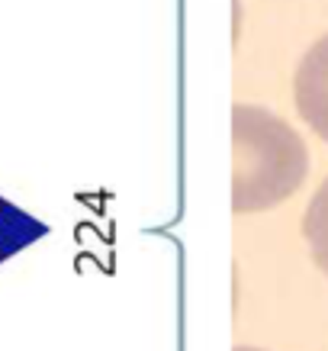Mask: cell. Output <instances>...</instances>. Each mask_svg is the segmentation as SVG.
Here are the masks:
<instances>
[{"instance_id":"277c9868","label":"cell","mask_w":328,"mask_h":351,"mask_svg":"<svg viewBox=\"0 0 328 351\" xmlns=\"http://www.w3.org/2000/svg\"><path fill=\"white\" fill-rule=\"evenodd\" d=\"M238 351H257V348H238Z\"/></svg>"},{"instance_id":"6da1fadb","label":"cell","mask_w":328,"mask_h":351,"mask_svg":"<svg viewBox=\"0 0 328 351\" xmlns=\"http://www.w3.org/2000/svg\"><path fill=\"white\" fill-rule=\"evenodd\" d=\"M309 174V149L286 119L264 107H232V210L264 213L290 200Z\"/></svg>"},{"instance_id":"3957f363","label":"cell","mask_w":328,"mask_h":351,"mask_svg":"<svg viewBox=\"0 0 328 351\" xmlns=\"http://www.w3.org/2000/svg\"><path fill=\"white\" fill-rule=\"evenodd\" d=\"M303 235H306L316 267L328 277V178L318 184L316 197H312L306 216H303Z\"/></svg>"},{"instance_id":"7a4b0ae2","label":"cell","mask_w":328,"mask_h":351,"mask_svg":"<svg viewBox=\"0 0 328 351\" xmlns=\"http://www.w3.org/2000/svg\"><path fill=\"white\" fill-rule=\"evenodd\" d=\"M293 100L306 126L328 142V36L303 55L293 75Z\"/></svg>"}]
</instances>
